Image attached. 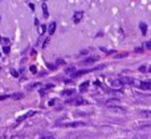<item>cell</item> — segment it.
Returning a JSON list of instances; mask_svg holds the SVG:
<instances>
[{
    "label": "cell",
    "mask_w": 151,
    "mask_h": 139,
    "mask_svg": "<svg viewBox=\"0 0 151 139\" xmlns=\"http://www.w3.org/2000/svg\"><path fill=\"white\" fill-rule=\"evenodd\" d=\"M29 7H31L32 11H35V5H33V4H29Z\"/></svg>",
    "instance_id": "cell-27"
},
{
    "label": "cell",
    "mask_w": 151,
    "mask_h": 139,
    "mask_svg": "<svg viewBox=\"0 0 151 139\" xmlns=\"http://www.w3.org/2000/svg\"><path fill=\"white\" fill-rule=\"evenodd\" d=\"M89 87V81H85V82H82V84L80 85V92H85L86 89Z\"/></svg>",
    "instance_id": "cell-9"
},
{
    "label": "cell",
    "mask_w": 151,
    "mask_h": 139,
    "mask_svg": "<svg viewBox=\"0 0 151 139\" xmlns=\"http://www.w3.org/2000/svg\"><path fill=\"white\" fill-rule=\"evenodd\" d=\"M74 103H77V105H82V103H85V101L82 100V98H76V101H74Z\"/></svg>",
    "instance_id": "cell-14"
},
{
    "label": "cell",
    "mask_w": 151,
    "mask_h": 139,
    "mask_svg": "<svg viewBox=\"0 0 151 139\" xmlns=\"http://www.w3.org/2000/svg\"><path fill=\"white\" fill-rule=\"evenodd\" d=\"M55 102H56V101H55V100H52V101L49 102V105H50V106H53V105H55Z\"/></svg>",
    "instance_id": "cell-26"
},
{
    "label": "cell",
    "mask_w": 151,
    "mask_h": 139,
    "mask_svg": "<svg viewBox=\"0 0 151 139\" xmlns=\"http://www.w3.org/2000/svg\"><path fill=\"white\" fill-rule=\"evenodd\" d=\"M74 73V68H68L66 69V74H73Z\"/></svg>",
    "instance_id": "cell-17"
},
{
    "label": "cell",
    "mask_w": 151,
    "mask_h": 139,
    "mask_svg": "<svg viewBox=\"0 0 151 139\" xmlns=\"http://www.w3.org/2000/svg\"><path fill=\"white\" fill-rule=\"evenodd\" d=\"M97 60H98L97 57H89V58H86V60L81 61V64H82V65H91V64H94Z\"/></svg>",
    "instance_id": "cell-3"
},
{
    "label": "cell",
    "mask_w": 151,
    "mask_h": 139,
    "mask_svg": "<svg viewBox=\"0 0 151 139\" xmlns=\"http://www.w3.org/2000/svg\"><path fill=\"white\" fill-rule=\"evenodd\" d=\"M55 31H56V23H50L49 27H48V33L52 36V34L55 33Z\"/></svg>",
    "instance_id": "cell-6"
},
{
    "label": "cell",
    "mask_w": 151,
    "mask_h": 139,
    "mask_svg": "<svg viewBox=\"0 0 151 139\" xmlns=\"http://www.w3.org/2000/svg\"><path fill=\"white\" fill-rule=\"evenodd\" d=\"M3 52H4L5 54H8V53H9V47H8V45H5V47L3 48Z\"/></svg>",
    "instance_id": "cell-18"
},
{
    "label": "cell",
    "mask_w": 151,
    "mask_h": 139,
    "mask_svg": "<svg viewBox=\"0 0 151 139\" xmlns=\"http://www.w3.org/2000/svg\"><path fill=\"white\" fill-rule=\"evenodd\" d=\"M72 93H73V90H66V92H64L63 94H64V95H70Z\"/></svg>",
    "instance_id": "cell-21"
},
{
    "label": "cell",
    "mask_w": 151,
    "mask_h": 139,
    "mask_svg": "<svg viewBox=\"0 0 151 139\" xmlns=\"http://www.w3.org/2000/svg\"><path fill=\"white\" fill-rule=\"evenodd\" d=\"M35 114V111H28L27 114H24V115H21V117H19L17 118V122H21V121H24V119H27V118H29V117H32Z\"/></svg>",
    "instance_id": "cell-5"
},
{
    "label": "cell",
    "mask_w": 151,
    "mask_h": 139,
    "mask_svg": "<svg viewBox=\"0 0 151 139\" xmlns=\"http://www.w3.org/2000/svg\"><path fill=\"white\" fill-rule=\"evenodd\" d=\"M109 109L113 111H117V113H126V109L122 106H109Z\"/></svg>",
    "instance_id": "cell-4"
},
{
    "label": "cell",
    "mask_w": 151,
    "mask_h": 139,
    "mask_svg": "<svg viewBox=\"0 0 151 139\" xmlns=\"http://www.w3.org/2000/svg\"><path fill=\"white\" fill-rule=\"evenodd\" d=\"M147 138H149V137H147V135H145V134H137L133 139H147Z\"/></svg>",
    "instance_id": "cell-11"
},
{
    "label": "cell",
    "mask_w": 151,
    "mask_h": 139,
    "mask_svg": "<svg viewBox=\"0 0 151 139\" xmlns=\"http://www.w3.org/2000/svg\"><path fill=\"white\" fill-rule=\"evenodd\" d=\"M31 72H32V73H37V69H36V66H31Z\"/></svg>",
    "instance_id": "cell-22"
},
{
    "label": "cell",
    "mask_w": 151,
    "mask_h": 139,
    "mask_svg": "<svg viewBox=\"0 0 151 139\" xmlns=\"http://www.w3.org/2000/svg\"><path fill=\"white\" fill-rule=\"evenodd\" d=\"M11 74H12V76H13V77H19V72L13 70V69H12V70H11Z\"/></svg>",
    "instance_id": "cell-19"
},
{
    "label": "cell",
    "mask_w": 151,
    "mask_h": 139,
    "mask_svg": "<svg viewBox=\"0 0 151 139\" xmlns=\"http://www.w3.org/2000/svg\"><path fill=\"white\" fill-rule=\"evenodd\" d=\"M37 31H39L40 34H42L45 32V25H39V29H37Z\"/></svg>",
    "instance_id": "cell-15"
},
{
    "label": "cell",
    "mask_w": 151,
    "mask_h": 139,
    "mask_svg": "<svg viewBox=\"0 0 151 139\" xmlns=\"http://www.w3.org/2000/svg\"><path fill=\"white\" fill-rule=\"evenodd\" d=\"M139 28H141V31H142V34L143 36H146V33H147V25L145 23H141L139 24Z\"/></svg>",
    "instance_id": "cell-8"
},
{
    "label": "cell",
    "mask_w": 151,
    "mask_h": 139,
    "mask_svg": "<svg viewBox=\"0 0 151 139\" xmlns=\"http://www.w3.org/2000/svg\"><path fill=\"white\" fill-rule=\"evenodd\" d=\"M0 56H1V53H0Z\"/></svg>",
    "instance_id": "cell-30"
},
{
    "label": "cell",
    "mask_w": 151,
    "mask_h": 139,
    "mask_svg": "<svg viewBox=\"0 0 151 139\" xmlns=\"http://www.w3.org/2000/svg\"><path fill=\"white\" fill-rule=\"evenodd\" d=\"M7 98H8V95H0V101H4Z\"/></svg>",
    "instance_id": "cell-25"
},
{
    "label": "cell",
    "mask_w": 151,
    "mask_h": 139,
    "mask_svg": "<svg viewBox=\"0 0 151 139\" xmlns=\"http://www.w3.org/2000/svg\"><path fill=\"white\" fill-rule=\"evenodd\" d=\"M41 139H56V137H55L53 134H45Z\"/></svg>",
    "instance_id": "cell-13"
},
{
    "label": "cell",
    "mask_w": 151,
    "mask_h": 139,
    "mask_svg": "<svg viewBox=\"0 0 151 139\" xmlns=\"http://www.w3.org/2000/svg\"><path fill=\"white\" fill-rule=\"evenodd\" d=\"M139 70H141V72H147V68H146V66H141V68H139Z\"/></svg>",
    "instance_id": "cell-24"
},
{
    "label": "cell",
    "mask_w": 151,
    "mask_h": 139,
    "mask_svg": "<svg viewBox=\"0 0 151 139\" xmlns=\"http://www.w3.org/2000/svg\"><path fill=\"white\" fill-rule=\"evenodd\" d=\"M121 84L133 85V84H134V80H133V78H126V77H123V78H121Z\"/></svg>",
    "instance_id": "cell-7"
},
{
    "label": "cell",
    "mask_w": 151,
    "mask_h": 139,
    "mask_svg": "<svg viewBox=\"0 0 151 139\" xmlns=\"http://www.w3.org/2000/svg\"><path fill=\"white\" fill-rule=\"evenodd\" d=\"M0 21H1V17H0Z\"/></svg>",
    "instance_id": "cell-29"
},
{
    "label": "cell",
    "mask_w": 151,
    "mask_h": 139,
    "mask_svg": "<svg viewBox=\"0 0 151 139\" xmlns=\"http://www.w3.org/2000/svg\"><path fill=\"white\" fill-rule=\"evenodd\" d=\"M3 44L8 45V44H9V39H3Z\"/></svg>",
    "instance_id": "cell-23"
},
{
    "label": "cell",
    "mask_w": 151,
    "mask_h": 139,
    "mask_svg": "<svg viewBox=\"0 0 151 139\" xmlns=\"http://www.w3.org/2000/svg\"><path fill=\"white\" fill-rule=\"evenodd\" d=\"M82 17H83V12L78 11V12H76L74 15H73V21H74L76 24H77V23H80V21L82 20Z\"/></svg>",
    "instance_id": "cell-1"
},
{
    "label": "cell",
    "mask_w": 151,
    "mask_h": 139,
    "mask_svg": "<svg viewBox=\"0 0 151 139\" xmlns=\"http://www.w3.org/2000/svg\"><path fill=\"white\" fill-rule=\"evenodd\" d=\"M138 86L141 87V89H143V90H150L151 89V82L150 81H142Z\"/></svg>",
    "instance_id": "cell-2"
},
{
    "label": "cell",
    "mask_w": 151,
    "mask_h": 139,
    "mask_svg": "<svg viewBox=\"0 0 151 139\" xmlns=\"http://www.w3.org/2000/svg\"><path fill=\"white\" fill-rule=\"evenodd\" d=\"M42 12H44V16H45V19H47L48 17V16H49V13H48V7H47V5H42Z\"/></svg>",
    "instance_id": "cell-12"
},
{
    "label": "cell",
    "mask_w": 151,
    "mask_h": 139,
    "mask_svg": "<svg viewBox=\"0 0 151 139\" xmlns=\"http://www.w3.org/2000/svg\"><path fill=\"white\" fill-rule=\"evenodd\" d=\"M0 41H1V36H0Z\"/></svg>",
    "instance_id": "cell-28"
},
{
    "label": "cell",
    "mask_w": 151,
    "mask_h": 139,
    "mask_svg": "<svg viewBox=\"0 0 151 139\" xmlns=\"http://www.w3.org/2000/svg\"><path fill=\"white\" fill-rule=\"evenodd\" d=\"M11 98H12V100H15V101H17V100H21V98H24V94H23V93H16V94L11 95Z\"/></svg>",
    "instance_id": "cell-10"
},
{
    "label": "cell",
    "mask_w": 151,
    "mask_h": 139,
    "mask_svg": "<svg viewBox=\"0 0 151 139\" xmlns=\"http://www.w3.org/2000/svg\"><path fill=\"white\" fill-rule=\"evenodd\" d=\"M141 114L142 115H145V117H150L151 114H150V111L149 110H145V111H141Z\"/></svg>",
    "instance_id": "cell-16"
},
{
    "label": "cell",
    "mask_w": 151,
    "mask_h": 139,
    "mask_svg": "<svg viewBox=\"0 0 151 139\" xmlns=\"http://www.w3.org/2000/svg\"><path fill=\"white\" fill-rule=\"evenodd\" d=\"M145 48H146V49H151V42L147 41L146 44H145Z\"/></svg>",
    "instance_id": "cell-20"
}]
</instances>
